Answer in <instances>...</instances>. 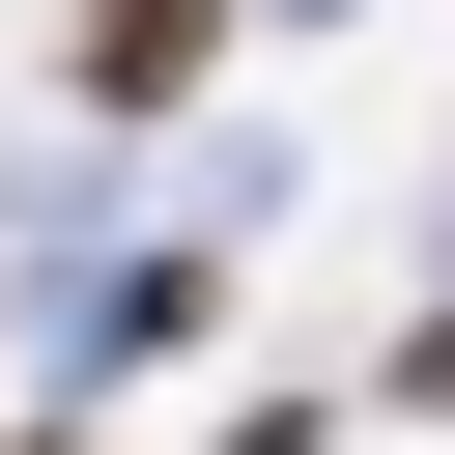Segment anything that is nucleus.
<instances>
[{"instance_id":"1","label":"nucleus","mask_w":455,"mask_h":455,"mask_svg":"<svg viewBox=\"0 0 455 455\" xmlns=\"http://www.w3.org/2000/svg\"><path fill=\"white\" fill-rule=\"evenodd\" d=\"M57 57H85V85H199V57H228V0H57Z\"/></svg>"}]
</instances>
